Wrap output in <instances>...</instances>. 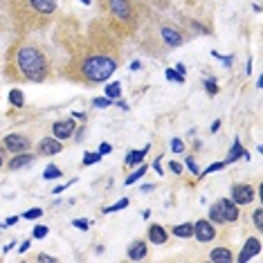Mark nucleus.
<instances>
[{"label":"nucleus","instance_id":"ea45409f","mask_svg":"<svg viewBox=\"0 0 263 263\" xmlns=\"http://www.w3.org/2000/svg\"><path fill=\"white\" fill-rule=\"evenodd\" d=\"M5 160H7V148L5 146H0V169L5 166Z\"/></svg>","mask_w":263,"mask_h":263},{"label":"nucleus","instance_id":"a19ab883","mask_svg":"<svg viewBox=\"0 0 263 263\" xmlns=\"http://www.w3.org/2000/svg\"><path fill=\"white\" fill-rule=\"evenodd\" d=\"M16 223H18V216H9L3 225H5V227H11V225H16Z\"/></svg>","mask_w":263,"mask_h":263},{"label":"nucleus","instance_id":"423d86ee","mask_svg":"<svg viewBox=\"0 0 263 263\" xmlns=\"http://www.w3.org/2000/svg\"><path fill=\"white\" fill-rule=\"evenodd\" d=\"M194 238L198 243H212L216 238V225L207 218H200L194 223Z\"/></svg>","mask_w":263,"mask_h":263},{"label":"nucleus","instance_id":"f8f14e48","mask_svg":"<svg viewBox=\"0 0 263 263\" xmlns=\"http://www.w3.org/2000/svg\"><path fill=\"white\" fill-rule=\"evenodd\" d=\"M218 202V207H220V214H223V220H225V225L227 223H236L238 220V205L232 198H220L216 200Z\"/></svg>","mask_w":263,"mask_h":263},{"label":"nucleus","instance_id":"393cba45","mask_svg":"<svg viewBox=\"0 0 263 263\" xmlns=\"http://www.w3.org/2000/svg\"><path fill=\"white\" fill-rule=\"evenodd\" d=\"M126 207H128V198H122V200H117L115 205L104 207V214H115V212H122V209H126Z\"/></svg>","mask_w":263,"mask_h":263},{"label":"nucleus","instance_id":"cd10ccee","mask_svg":"<svg viewBox=\"0 0 263 263\" xmlns=\"http://www.w3.org/2000/svg\"><path fill=\"white\" fill-rule=\"evenodd\" d=\"M43 209H41V207H32V209H27V212L25 214H23V218H27V220H36V218H41V216H43Z\"/></svg>","mask_w":263,"mask_h":263},{"label":"nucleus","instance_id":"f704fd0d","mask_svg":"<svg viewBox=\"0 0 263 263\" xmlns=\"http://www.w3.org/2000/svg\"><path fill=\"white\" fill-rule=\"evenodd\" d=\"M72 225L79 227V230H88V227H90V220H86V218H74Z\"/></svg>","mask_w":263,"mask_h":263},{"label":"nucleus","instance_id":"de8ad7c7","mask_svg":"<svg viewBox=\"0 0 263 263\" xmlns=\"http://www.w3.org/2000/svg\"><path fill=\"white\" fill-rule=\"evenodd\" d=\"M81 3H83V5H90V0H81Z\"/></svg>","mask_w":263,"mask_h":263},{"label":"nucleus","instance_id":"4c0bfd02","mask_svg":"<svg viewBox=\"0 0 263 263\" xmlns=\"http://www.w3.org/2000/svg\"><path fill=\"white\" fill-rule=\"evenodd\" d=\"M112 151V146L108 144V142H101V144H99V153H101V158H104V155H108Z\"/></svg>","mask_w":263,"mask_h":263},{"label":"nucleus","instance_id":"ddd939ff","mask_svg":"<svg viewBox=\"0 0 263 263\" xmlns=\"http://www.w3.org/2000/svg\"><path fill=\"white\" fill-rule=\"evenodd\" d=\"M259 252H261V241H259L256 236H250L248 241H245V245H243L241 254H238V261H241V263H248V261H252Z\"/></svg>","mask_w":263,"mask_h":263},{"label":"nucleus","instance_id":"6ab92c4d","mask_svg":"<svg viewBox=\"0 0 263 263\" xmlns=\"http://www.w3.org/2000/svg\"><path fill=\"white\" fill-rule=\"evenodd\" d=\"M148 148H151V146H144L142 151H130L126 155V166H137V164L144 162V155L148 153Z\"/></svg>","mask_w":263,"mask_h":263},{"label":"nucleus","instance_id":"09e8293b","mask_svg":"<svg viewBox=\"0 0 263 263\" xmlns=\"http://www.w3.org/2000/svg\"><path fill=\"white\" fill-rule=\"evenodd\" d=\"M3 227H5V225H0V230H3Z\"/></svg>","mask_w":263,"mask_h":263},{"label":"nucleus","instance_id":"79ce46f5","mask_svg":"<svg viewBox=\"0 0 263 263\" xmlns=\"http://www.w3.org/2000/svg\"><path fill=\"white\" fill-rule=\"evenodd\" d=\"M220 59V61H223V65H225V68H230V65H232V61H234V59H232V57H218Z\"/></svg>","mask_w":263,"mask_h":263},{"label":"nucleus","instance_id":"473e14b6","mask_svg":"<svg viewBox=\"0 0 263 263\" xmlns=\"http://www.w3.org/2000/svg\"><path fill=\"white\" fill-rule=\"evenodd\" d=\"M184 164H187V169L194 173V176H200V169H198V164H196L194 158H184Z\"/></svg>","mask_w":263,"mask_h":263},{"label":"nucleus","instance_id":"aec40b11","mask_svg":"<svg viewBox=\"0 0 263 263\" xmlns=\"http://www.w3.org/2000/svg\"><path fill=\"white\" fill-rule=\"evenodd\" d=\"M9 104L14 106V108H23V106H25V95H23V90H18V88H11Z\"/></svg>","mask_w":263,"mask_h":263},{"label":"nucleus","instance_id":"2f4dec72","mask_svg":"<svg viewBox=\"0 0 263 263\" xmlns=\"http://www.w3.org/2000/svg\"><path fill=\"white\" fill-rule=\"evenodd\" d=\"M47 232H50V230H47L45 225H36V227H34V232H32V238H39V241H41V238L47 236Z\"/></svg>","mask_w":263,"mask_h":263},{"label":"nucleus","instance_id":"f03ea898","mask_svg":"<svg viewBox=\"0 0 263 263\" xmlns=\"http://www.w3.org/2000/svg\"><path fill=\"white\" fill-rule=\"evenodd\" d=\"M5 77L14 83H43L52 77V61L43 47L23 36L7 50Z\"/></svg>","mask_w":263,"mask_h":263},{"label":"nucleus","instance_id":"dca6fc26","mask_svg":"<svg viewBox=\"0 0 263 263\" xmlns=\"http://www.w3.org/2000/svg\"><path fill=\"white\" fill-rule=\"evenodd\" d=\"M241 158H250V153H248V151H245V148L241 146V142L234 140V144H232L230 153H227L225 164H232V162H236V160H241Z\"/></svg>","mask_w":263,"mask_h":263},{"label":"nucleus","instance_id":"412c9836","mask_svg":"<svg viewBox=\"0 0 263 263\" xmlns=\"http://www.w3.org/2000/svg\"><path fill=\"white\" fill-rule=\"evenodd\" d=\"M104 95H106V97H108V99H119V97H122V83H108V86H106L104 88Z\"/></svg>","mask_w":263,"mask_h":263},{"label":"nucleus","instance_id":"a18cd8bd","mask_svg":"<svg viewBox=\"0 0 263 263\" xmlns=\"http://www.w3.org/2000/svg\"><path fill=\"white\" fill-rule=\"evenodd\" d=\"M176 72H180V74H184V72H187V68H184V65H182V63H178V65H176Z\"/></svg>","mask_w":263,"mask_h":263},{"label":"nucleus","instance_id":"e433bc0d","mask_svg":"<svg viewBox=\"0 0 263 263\" xmlns=\"http://www.w3.org/2000/svg\"><path fill=\"white\" fill-rule=\"evenodd\" d=\"M169 171L176 173V176H180V173H182V164H178L176 160H173V162H169Z\"/></svg>","mask_w":263,"mask_h":263},{"label":"nucleus","instance_id":"c85d7f7f","mask_svg":"<svg viewBox=\"0 0 263 263\" xmlns=\"http://www.w3.org/2000/svg\"><path fill=\"white\" fill-rule=\"evenodd\" d=\"M164 77H166V81H176V83H184V74H180V72H176L173 68H169L164 72Z\"/></svg>","mask_w":263,"mask_h":263},{"label":"nucleus","instance_id":"f257e3e1","mask_svg":"<svg viewBox=\"0 0 263 263\" xmlns=\"http://www.w3.org/2000/svg\"><path fill=\"white\" fill-rule=\"evenodd\" d=\"M119 47L104 23H92L88 39H83L72 50L68 63L63 65V77L81 86H97L108 81L119 65Z\"/></svg>","mask_w":263,"mask_h":263},{"label":"nucleus","instance_id":"9d476101","mask_svg":"<svg viewBox=\"0 0 263 263\" xmlns=\"http://www.w3.org/2000/svg\"><path fill=\"white\" fill-rule=\"evenodd\" d=\"M61 151H63V144H61V140H57V137H43L36 146V153L43 155V158H52V155H57Z\"/></svg>","mask_w":263,"mask_h":263},{"label":"nucleus","instance_id":"4468645a","mask_svg":"<svg viewBox=\"0 0 263 263\" xmlns=\"http://www.w3.org/2000/svg\"><path fill=\"white\" fill-rule=\"evenodd\" d=\"M146 254H148V243L144 241V238L133 241L128 245V250H126L128 261H142V259H146Z\"/></svg>","mask_w":263,"mask_h":263},{"label":"nucleus","instance_id":"72a5a7b5","mask_svg":"<svg viewBox=\"0 0 263 263\" xmlns=\"http://www.w3.org/2000/svg\"><path fill=\"white\" fill-rule=\"evenodd\" d=\"M205 90H207L209 95H216V92H218L216 81H214V79H207V81H205Z\"/></svg>","mask_w":263,"mask_h":263},{"label":"nucleus","instance_id":"c9c22d12","mask_svg":"<svg viewBox=\"0 0 263 263\" xmlns=\"http://www.w3.org/2000/svg\"><path fill=\"white\" fill-rule=\"evenodd\" d=\"M171 148H173V151H176V153H182V151H184L182 140H178V137H176V140H171Z\"/></svg>","mask_w":263,"mask_h":263},{"label":"nucleus","instance_id":"39448f33","mask_svg":"<svg viewBox=\"0 0 263 263\" xmlns=\"http://www.w3.org/2000/svg\"><path fill=\"white\" fill-rule=\"evenodd\" d=\"M3 146L7 148V153H23V151H29V148H32V140H29L27 135H21V133H9V135H5Z\"/></svg>","mask_w":263,"mask_h":263},{"label":"nucleus","instance_id":"49530a36","mask_svg":"<svg viewBox=\"0 0 263 263\" xmlns=\"http://www.w3.org/2000/svg\"><path fill=\"white\" fill-rule=\"evenodd\" d=\"M218 128H220V122H214V126H212V133H216Z\"/></svg>","mask_w":263,"mask_h":263},{"label":"nucleus","instance_id":"b1692460","mask_svg":"<svg viewBox=\"0 0 263 263\" xmlns=\"http://www.w3.org/2000/svg\"><path fill=\"white\" fill-rule=\"evenodd\" d=\"M144 173H146V164H137V169H135L133 173H130V176H128L124 182H126V184H133V182L140 180V178L144 176Z\"/></svg>","mask_w":263,"mask_h":263},{"label":"nucleus","instance_id":"a211bd4d","mask_svg":"<svg viewBox=\"0 0 263 263\" xmlns=\"http://www.w3.org/2000/svg\"><path fill=\"white\" fill-rule=\"evenodd\" d=\"M171 232L178 238H191L194 236V223H180V225H173Z\"/></svg>","mask_w":263,"mask_h":263},{"label":"nucleus","instance_id":"1a4fd4ad","mask_svg":"<svg viewBox=\"0 0 263 263\" xmlns=\"http://www.w3.org/2000/svg\"><path fill=\"white\" fill-rule=\"evenodd\" d=\"M160 36H162L166 47H180L184 43V34L180 32V29L171 27V25H162V27H160Z\"/></svg>","mask_w":263,"mask_h":263},{"label":"nucleus","instance_id":"58836bf2","mask_svg":"<svg viewBox=\"0 0 263 263\" xmlns=\"http://www.w3.org/2000/svg\"><path fill=\"white\" fill-rule=\"evenodd\" d=\"M36 261H45V263H54V261H57V256H52V254H39V256H36Z\"/></svg>","mask_w":263,"mask_h":263},{"label":"nucleus","instance_id":"f3484780","mask_svg":"<svg viewBox=\"0 0 263 263\" xmlns=\"http://www.w3.org/2000/svg\"><path fill=\"white\" fill-rule=\"evenodd\" d=\"M209 259H212V261H225V263H230L232 259H234V254H232L230 248H216V250H212V252H209Z\"/></svg>","mask_w":263,"mask_h":263},{"label":"nucleus","instance_id":"9b49d317","mask_svg":"<svg viewBox=\"0 0 263 263\" xmlns=\"http://www.w3.org/2000/svg\"><path fill=\"white\" fill-rule=\"evenodd\" d=\"M36 160V153H29V151H23V153H14V158L5 160V166L9 171H16V169H23V166L32 164Z\"/></svg>","mask_w":263,"mask_h":263},{"label":"nucleus","instance_id":"2eb2a0df","mask_svg":"<svg viewBox=\"0 0 263 263\" xmlns=\"http://www.w3.org/2000/svg\"><path fill=\"white\" fill-rule=\"evenodd\" d=\"M148 241H151L153 245H164L166 241H169V232L158 223L148 225Z\"/></svg>","mask_w":263,"mask_h":263},{"label":"nucleus","instance_id":"37998d69","mask_svg":"<svg viewBox=\"0 0 263 263\" xmlns=\"http://www.w3.org/2000/svg\"><path fill=\"white\" fill-rule=\"evenodd\" d=\"M153 169L158 171V176H162V166H160V158H158V160H155V162H153Z\"/></svg>","mask_w":263,"mask_h":263},{"label":"nucleus","instance_id":"0eeeda50","mask_svg":"<svg viewBox=\"0 0 263 263\" xmlns=\"http://www.w3.org/2000/svg\"><path fill=\"white\" fill-rule=\"evenodd\" d=\"M230 198L234 200L238 207H241V205H250V202L254 200V187H252V184H245V182L232 184V189H230Z\"/></svg>","mask_w":263,"mask_h":263},{"label":"nucleus","instance_id":"4be33fe9","mask_svg":"<svg viewBox=\"0 0 263 263\" xmlns=\"http://www.w3.org/2000/svg\"><path fill=\"white\" fill-rule=\"evenodd\" d=\"M209 220H212L214 225H225V220H223V214H220L218 202H214V205L209 207Z\"/></svg>","mask_w":263,"mask_h":263},{"label":"nucleus","instance_id":"a878e982","mask_svg":"<svg viewBox=\"0 0 263 263\" xmlns=\"http://www.w3.org/2000/svg\"><path fill=\"white\" fill-rule=\"evenodd\" d=\"M101 160V153L99 151H88L83 155V166H90V164H97Z\"/></svg>","mask_w":263,"mask_h":263},{"label":"nucleus","instance_id":"7ed1b4c3","mask_svg":"<svg viewBox=\"0 0 263 263\" xmlns=\"http://www.w3.org/2000/svg\"><path fill=\"white\" fill-rule=\"evenodd\" d=\"M7 3L14 27L21 34L45 29L59 11V0H7Z\"/></svg>","mask_w":263,"mask_h":263},{"label":"nucleus","instance_id":"6e6552de","mask_svg":"<svg viewBox=\"0 0 263 263\" xmlns=\"http://www.w3.org/2000/svg\"><path fill=\"white\" fill-rule=\"evenodd\" d=\"M74 128H77V122L72 117L57 119V122L52 124V135H54L57 140H70V137L74 135Z\"/></svg>","mask_w":263,"mask_h":263},{"label":"nucleus","instance_id":"c03bdc74","mask_svg":"<svg viewBox=\"0 0 263 263\" xmlns=\"http://www.w3.org/2000/svg\"><path fill=\"white\" fill-rule=\"evenodd\" d=\"M29 245H32V241H25V243H23L21 248H18V252H27V250H29Z\"/></svg>","mask_w":263,"mask_h":263},{"label":"nucleus","instance_id":"bb28decb","mask_svg":"<svg viewBox=\"0 0 263 263\" xmlns=\"http://www.w3.org/2000/svg\"><path fill=\"white\" fill-rule=\"evenodd\" d=\"M252 223L259 232H263V207H256L254 214H252Z\"/></svg>","mask_w":263,"mask_h":263},{"label":"nucleus","instance_id":"20e7f679","mask_svg":"<svg viewBox=\"0 0 263 263\" xmlns=\"http://www.w3.org/2000/svg\"><path fill=\"white\" fill-rule=\"evenodd\" d=\"M101 23L115 39H130L140 29V7L135 0H97Z\"/></svg>","mask_w":263,"mask_h":263},{"label":"nucleus","instance_id":"c756f323","mask_svg":"<svg viewBox=\"0 0 263 263\" xmlns=\"http://www.w3.org/2000/svg\"><path fill=\"white\" fill-rule=\"evenodd\" d=\"M92 106H95V108H108V106H112V99H108L106 95H104V97H95Z\"/></svg>","mask_w":263,"mask_h":263},{"label":"nucleus","instance_id":"5701e85b","mask_svg":"<svg viewBox=\"0 0 263 263\" xmlns=\"http://www.w3.org/2000/svg\"><path fill=\"white\" fill-rule=\"evenodd\" d=\"M61 176H63V171L59 169L57 164H47L45 171H43V178H45V180H59Z\"/></svg>","mask_w":263,"mask_h":263},{"label":"nucleus","instance_id":"7c9ffc66","mask_svg":"<svg viewBox=\"0 0 263 263\" xmlns=\"http://www.w3.org/2000/svg\"><path fill=\"white\" fill-rule=\"evenodd\" d=\"M223 169H225V162H214V164H209L207 169L200 173V178H202V176H212L214 171H223Z\"/></svg>","mask_w":263,"mask_h":263}]
</instances>
